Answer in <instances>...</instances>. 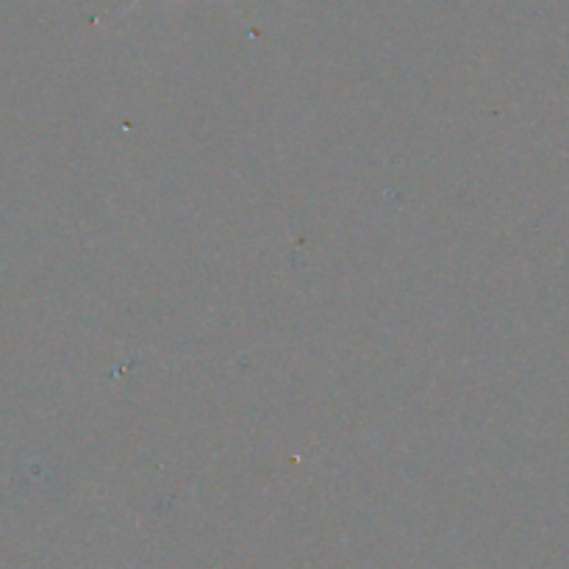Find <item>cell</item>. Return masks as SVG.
Segmentation results:
<instances>
[{
    "mask_svg": "<svg viewBox=\"0 0 569 569\" xmlns=\"http://www.w3.org/2000/svg\"><path fill=\"white\" fill-rule=\"evenodd\" d=\"M139 3H142V0H133V3H131V6H128V9H137V6H139ZM226 3H228V0H226Z\"/></svg>",
    "mask_w": 569,
    "mask_h": 569,
    "instance_id": "1",
    "label": "cell"
}]
</instances>
